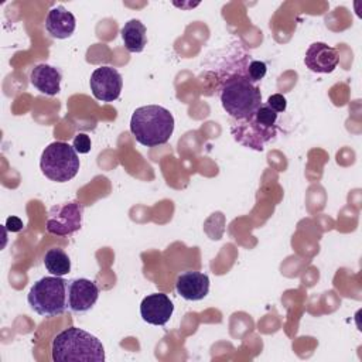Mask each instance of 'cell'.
Listing matches in <instances>:
<instances>
[{
	"instance_id": "e0dca14e",
	"label": "cell",
	"mask_w": 362,
	"mask_h": 362,
	"mask_svg": "<svg viewBox=\"0 0 362 362\" xmlns=\"http://www.w3.org/2000/svg\"><path fill=\"white\" fill-rule=\"evenodd\" d=\"M277 117H279V113H276L272 107L267 106V103H262L257 110L253 113V119L266 126V127H270V129H276V123H277Z\"/></svg>"
},
{
	"instance_id": "5bb4252c",
	"label": "cell",
	"mask_w": 362,
	"mask_h": 362,
	"mask_svg": "<svg viewBox=\"0 0 362 362\" xmlns=\"http://www.w3.org/2000/svg\"><path fill=\"white\" fill-rule=\"evenodd\" d=\"M76 27L75 16L64 6H55L49 8L45 17V28L51 37L58 40L69 38Z\"/></svg>"
},
{
	"instance_id": "6da1fadb",
	"label": "cell",
	"mask_w": 362,
	"mask_h": 362,
	"mask_svg": "<svg viewBox=\"0 0 362 362\" xmlns=\"http://www.w3.org/2000/svg\"><path fill=\"white\" fill-rule=\"evenodd\" d=\"M51 355L55 362H103L105 348L90 332L69 327L54 337Z\"/></svg>"
},
{
	"instance_id": "8992f818",
	"label": "cell",
	"mask_w": 362,
	"mask_h": 362,
	"mask_svg": "<svg viewBox=\"0 0 362 362\" xmlns=\"http://www.w3.org/2000/svg\"><path fill=\"white\" fill-rule=\"evenodd\" d=\"M83 206L78 201L54 205L48 211L47 232L57 236H68L81 229Z\"/></svg>"
},
{
	"instance_id": "9c48e42d",
	"label": "cell",
	"mask_w": 362,
	"mask_h": 362,
	"mask_svg": "<svg viewBox=\"0 0 362 362\" xmlns=\"http://www.w3.org/2000/svg\"><path fill=\"white\" fill-rule=\"evenodd\" d=\"M230 132L236 141L240 144L262 151L264 144L276 136V129L266 127L253 119V115L246 120H235L230 126Z\"/></svg>"
},
{
	"instance_id": "4fadbf2b",
	"label": "cell",
	"mask_w": 362,
	"mask_h": 362,
	"mask_svg": "<svg viewBox=\"0 0 362 362\" xmlns=\"http://www.w3.org/2000/svg\"><path fill=\"white\" fill-rule=\"evenodd\" d=\"M62 74L58 68L48 64H38L30 72L31 85L44 95L54 96L61 90Z\"/></svg>"
},
{
	"instance_id": "277c9868",
	"label": "cell",
	"mask_w": 362,
	"mask_h": 362,
	"mask_svg": "<svg viewBox=\"0 0 362 362\" xmlns=\"http://www.w3.org/2000/svg\"><path fill=\"white\" fill-rule=\"evenodd\" d=\"M66 283L59 276H47L37 280L27 294L28 305L41 317L64 314L68 308Z\"/></svg>"
},
{
	"instance_id": "7a4b0ae2",
	"label": "cell",
	"mask_w": 362,
	"mask_h": 362,
	"mask_svg": "<svg viewBox=\"0 0 362 362\" xmlns=\"http://www.w3.org/2000/svg\"><path fill=\"white\" fill-rule=\"evenodd\" d=\"M130 132L141 146L165 144L174 132V117L160 105L140 106L132 115Z\"/></svg>"
},
{
	"instance_id": "d6986e66",
	"label": "cell",
	"mask_w": 362,
	"mask_h": 362,
	"mask_svg": "<svg viewBox=\"0 0 362 362\" xmlns=\"http://www.w3.org/2000/svg\"><path fill=\"white\" fill-rule=\"evenodd\" d=\"M90 137L86 134V133H78L75 137H74V141H72V147L76 150V153L79 154H86L90 151Z\"/></svg>"
},
{
	"instance_id": "8fae6325",
	"label": "cell",
	"mask_w": 362,
	"mask_h": 362,
	"mask_svg": "<svg viewBox=\"0 0 362 362\" xmlns=\"http://www.w3.org/2000/svg\"><path fill=\"white\" fill-rule=\"evenodd\" d=\"M305 66L317 74H329L338 66V51L325 42H313L304 57Z\"/></svg>"
},
{
	"instance_id": "ac0fdd59",
	"label": "cell",
	"mask_w": 362,
	"mask_h": 362,
	"mask_svg": "<svg viewBox=\"0 0 362 362\" xmlns=\"http://www.w3.org/2000/svg\"><path fill=\"white\" fill-rule=\"evenodd\" d=\"M266 72H267V65L263 61H252L246 68V75L253 83L262 81Z\"/></svg>"
},
{
	"instance_id": "ba28073f",
	"label": "cell",
	"mask_w": 362,
	"mask_h": 362,
	"mask_svg": "<svg viewBox=\"0 0 362 362\" xmlns=\"http://www.w3.org/2000/svg\"><path fill=\"white\" fill-rule=\"evenodd\" d=\"M99 298V287L95 281L78 277L66 283V304L75 314L89 311Z\"/></svg>"
},
{
	"instance_id": "ffe728a7",
	"label": "cell",
	"mask_w": 362,
	"mask_h": 362,
	"mask_svg": "<svg viewBox=\"0 0 362 362\" xmlns=\"http://www.w3.org/2000/svg\"><path fill=\"white\" fill-rule=\"evenodd\" d=\"M267 106L272 107L276 113H281L286 110V106H287V100L286 98L281 95V93H274V95H270L269 99H267Z\"/></svg>"
},
{
	"instance_id": "3957f363",
	"label": "cell",
	"mask_w": 362,
	"mask_h": 362,
	"mask_svg": "<svg viewBox=\"0 0 362 362\" xmlns=\"http://www.w3.org/2000/svg\"><path fill=\"white\" fill-rule=\"evenodd\" d=\"M223 110L236 122L249 119L262 105V93L246 74L229 75L219 92Z\"/></svg>"
},
{
	"instance_id": "7c38bea8",
	"label": "cell",
	"mask_w": 362,
	"mask_h": 362,
	"mask_svg": "<svg viewBox=\"0 0 362 362\" xmlns=\"http://www.w3.org/2000/svg\"><path fill=\"white\" fill-rule=\"evenodd\" d=\"M175 290L187 301H199L209 293V277L201 272H184L177 277Z\"/></svg>"
},
{
	"instance_id": "2e32d148",
	"label": "cell",
	"mask_w": 362,
	"mask_h": 362,
	"mask_svg": "<svg viewBox=\"0 0 362 362\" xmlns=\"http://www.w3.org/2000/svg\"><path fill=\"white\" fill-rule=\"evenodd\" d=\"M44 266H45L47 272H49L52 276L62 277L69 273L71 260L62 249L52 247L44 256Z\"/></svg>"
},
{
	"instance_id": "44dd1931",
	"label": "cell",
	"mask_w": 362,
	"mask_h": 362,
	"mask_svg": "<svg viewBox=\"0 0 362 362\" xmlns=\"http://www.w3.org/2000/svg\"><path fill=\"white\" fill-rule=\"evenodd\" d=\"M4 226L10 232H20L23 229V221L20 218H17V216H8L6 219V225Z\"/></svg>"
},
{
	"instance_id": "52a82bcc",
	"label": "cell",
	"mask_w": 362,
	"mask_h": 362,
	"mask_svg": "<svg viewBox=\"0 0 362 362\" xmlns=\"http://www.w3.org/2000/svg\"><path fill=\"white\" fill-rule=\"evenodd\" d=\"M92 95L102 102H113L120 96L123 88V78L113 66L96 68L89 79Z\"/></svg>"
},
{
	"instance_id": "30bf717a",
	"label": "cell",
	"mask_w": 362,
	"mask_h": 362,
	"mask_svg": "<svg viewBox=\"0 0 362 362\" xmlns=\"http://www.w3.org/2000/svg\"><path fill=\"white\" fill-rule=\"evenodd\" d=\"M173 311V301L164 293L148 294L140 304V315L143 321L151 325H165L171 318Z\"/></svg>"
},
{
	"instance_id": "9a60e30c",
	"label": "cell",
	"mask_w": 362,
	"mask_h": 362,
	"mask_svg": "<svg viewBox=\"0 0 362 362\" xmlns=\"http://www.w3.org/2000/svg\"><path fill=\"white\" fill-rule=\"evenodd\" d=\"M120 35L129 52H141L147 44L146 25L137 18H132L124 23L120 30Z\"/></svg>"
},
{
	"instance_id": "5b68a950",
	"label": "cell",
	"mask_w": 362,
	"mask_h": 362,
	"mask_svg": "<svg viewBox=\"0 0 362 362\" xmlns=\"http://www.w3.org/2000/svg\"><path fill=\"white\" fill-rule=\"evenodd\" d=\"M81 167L76 150L65 141H54L48 144L40 158L42 174L55 182H66L72 180Z\"/></svg>"
}]
</instances>
